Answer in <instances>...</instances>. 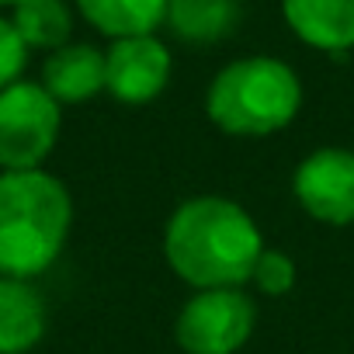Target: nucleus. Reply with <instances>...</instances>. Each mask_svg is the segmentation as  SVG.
Here are the masks:
<instances>
[{"label":"nucleus","mask_w":354,"mask_h":354,"mask_svg":"<svg viewBox=\"0 0 354 354\" xmlns=\"http://www.w3.org/2000/svg\"><path fill=\"white\" fill-rule=\"evenodd\" d=\"M264 250L250 212L219 195L188 198L167 223L163 254L174 274L202 288H240Z\"/></svg>","instance_id":"obj_1"},{"label":"nucleus","mask_w":354,"mask_h":354,"mask_svg":"<svg viewBox=\"0 0 354 354\" xmlns=\"http://www.w3.org/2000/svg\"><path fill=\"white\" fill-rule=\"evenodd\" d=\"M73 202L49 170H0V278L49 271L66 247Z\"/></svg>","instance_id":"obj_2"},{"label":"nucleus","mask_w":354,"mask_h":354,"mask_svg":"<svg viewBox=\"0 0 354 354\" xmlns=\"http://www.w3.org/2000/svg\"><path fill=\"white\" fill-rule=\"evenodd\" d=\"M302 108L295 70L274 56H243L226 63L205 91V115L226 136L261 139L285 129Z\"/></svg>","instance_id":"obj_3"},{"label":"nucleus","mask_w":354,"mask_h":354,"mask_svg":"<svg viewBox=\"0 0 354 354\" xmlns=\"http://www.w3.org/2000/svg\"><path fill=\"white\" fill-rule=\"evenodd\" d=\"M63 129L59 101L35 80L0 91V170H42Z\"/></svg>","instance_id":"obj_4"},{"label":"nucleus","mask_w":354,"mask_h":354,"mask_svg":"<svg viewBox=\"0 0 354 354\" xmlns=\"http://www.w3.org/2000/svg\"><path fill=\"white\" fill-rule=\"evenodd\" d=\"M257 323V309L243 288H202L177 313L174 337L188 354H236Z\"/></svg>","instance_id":"obj_5"},{"label":"nucleus","mask_w":354,"mask_h":354,"mask_svg":"<svg viewBox=\"0 0 354 354\" xmlns=\"http://www.w3.org/2000/svg\"><path fill=\"white\" fill-rule=\"evenodd\" d=\"M295 198L299 205L326 223V226H351L354 223V153L351 149H316L295 170Z\"/></svg>","instance_id":"obj_6"},{"label":"nucleus","mask_w":354,"mask_h":354,"mask_svg":"<svg viewBox=\"0 0 354 354\" xmlns=\"http://www.w3.org/2000/svg\"><path fill=\"white\" fill-rule=\"evenodd\" d=\"M170 80V53L156 35L115 39L104 53V91L122 104H149Z\"/></svg>","instance_id":"obj_7"},{"label":"nucleus","mask_w":354,"mask_h":354,"mask_svg":"<svg viewBox=\"0 0 354 354\" xmlns=\"http://www.w3.org/2000/svg\"><path fill=\"white\" fill-rule=\"evenodd\" d=\"M288 28L319 53L354 49V0H281Z\"/></svg>","instance_id":"obj_8"},{"label":"nucleus","mask_w":354,"mask_h":354,"mask_svg":"<svg viewBox=\"0 0 354 354\" xmlns=\"http://www.w3.org/2000/svg\"><path fill=\"white\" fill-rule=\"evenodd\" d=\"M59 104H80L104 91V53L87 42H70L46 56L39 80Z\"/></svg>","instance_id":"obj_9"},{"label":"nucleus","mask_w":354,"mask_h":354,"mask_svg":"<svg viewBox=\"0 0 354 354\" xmlns=\"http://www.w3.org/2000/svg\"><path fill=\"white\" fill-rule=\"evenodd\" d=\"M49 326L42 292L25 278H0V354H28Z\"/></svg>","instance_id":"obj_10"},{"label":"nucleus","mask_w":354,"mask_h":354,"mask_svg":"<svg viewBox=\"0 0 354 354\" xmlns=\"http://www.w3.org/2000/svg\"><path fill=\"white\" fill-rule=\"evenodd\" d=\"M167 28L192 46H212L240 25V0H167Z\"/></svg>","instance_id":"obj_11"},{"label":"nucleus","mask_w":354,"mask_h":354,"mask_svg":"<svg viewBox=\"0 0 354 354\" xmlns=\"http://www.w3.org/2000/svg\"><path fill=\"white\" fill-rule=\"evenodd\" d=\"M77 11L91 28L115 42L153 35L167 18V0H77Z\"/></svg>","instance_id":"obj_12"},{"label":"nucleus","mask_w":354,"mask_h":354,"mask_svg":"<svg viewBox=\"0 0 354 354\" xmlns=\"http://www.w3.org/2000/svg\"><path fill=\"white\" fill-rule=\"evenodd\" d=\"M11 25L21 35V42L32 49L56 53L70 46L73 35V11L66 0H21L18 8H11Z\"/></svg>","instance_id":"obj_13"},{"label":"nucleus","mask_w":354,"mask_h":354,"mask_svg":"<svg viewBox=\"0 0 354 354\" xmlns=\"http://www.w3.org/2000/svg\"><path fill=\"white\" fill-rule=\"evenodd\" d=\"M295 261L288 257V254H281V250H261V257H257V264H254V274H250V281L264 292V295H285V292H292V285H295Z\"/></svg>","instance_id":"obj_14"},{"label":"nucleus","mask_w":354,"mask_h":354,"mask_svg":"<svg viewBox=\"0 0 354 354\" xmlns=\"http://www.w3.org/2000/svg\"><path fill=\"white\" fill-rule=\"evenodd\" d=\"M25 63H28V46H25L21 35L15 32L11 18L0 15V91L21 80Z\"/></svg>","instance_id":"obj_15"},{"label":"nucleus","mask_w":354,"mask_h":354,"mask_svg":"<svg viewBox=\"0 0 354 354\" xmlns=\"http://www.w3.org/2000/svg\"><path fill=\"white\" fill-rule=\"evenodd\" d=\"M21 0H0V8H18Z\"/></svg>","instance_id":"obj_16"}]
</instances>
